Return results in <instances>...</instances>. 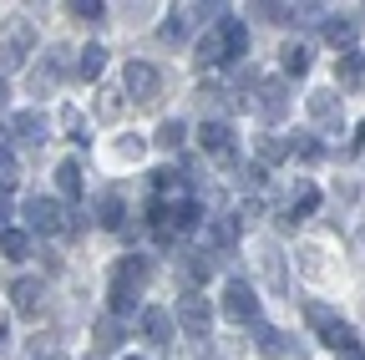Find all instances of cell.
<instances>
[{"instance_id": "13", "label": "cell", "mask_w": 365, "mask_h": 360, "mask_svg": "<svg viewBox=\"0 0 365 360\" xmlns=\"http://www.w3.org/2000/svg\"><path fill=\"white\" fill-rule=\"evenodd\" d=\"M309 117L325 132H340V92H309Z\"/></svg>"}, {"instance_id": "12", "label": "cell", "mask_w": 365, "mask_h": 360, "mask_svg": "<svg viewBox=\"0 0 365 360\" xmlns=\"http://www.w3.org/2000/svg\"><path fill=\"white\" fill-rule=\"evenodd\" d=\"M254 350H259V355H269V360L294 355V345L284 340V330H274V325H264V320H254Z\"/></svg>"}, {"instance_id": "24", "label": "cell", "mask_w": 365, "mask_h": 360, "mask_svg": "<svg viewBox=\"0 0 365 360\" xmlns=\"http://www.w3.org/2000/svg\"><path fill=\"white\" fill-rule=\"evenodd\" d=\"M122 213H127V203L117 193H102L97 198V223H102V229H122Z\"/></svg>"}, {"instance_id": "42", "label": "cell", "mask_w": 365, "mask_h": 360, "mask_svg": "<svg viewBox=\"0 0 365 360\" xmlns=\"http://www.w3.org/2000/svg\"><path fill=\"white\" fill-rule=\"evenodd\" d=\"M51 360H66V355H51Z\"/></svg>"}, {"instance_id": "20", "label": "cell", "mask_w": 365, "mask_h": 360, "mask_svg": "<svg viewBox=\"0 0 365 360\" xmlns=\"http://www.w3.org/2000/svg\"><path fill=\"white\" fill-rule=\"evenodd\" d=\"M335 81H340V92H355V86L365 81V56H360V51L340 56V71H335Z\"/></svg>"}, {"instance_id": "4", "label": "cell", "mask_w": 365, "mask_h": 360, "mask_svg": "<svg viewBox=\"0 0 365 360\" xmlns=\"http://www.w3.org/2000/svg\"><path fill=\"white\" fill-rule=\"evenodd\" d=\"M223 314L239 320V325H254L259 320V289L249 279H228L223 284Z\"/></svg>"}, {"instance_id": "9", "label": "cell", "mask_w": 365, "mask_h": 360, "mask_svg": "<svg viewBox=\"0 0 365 360\" xmlns=\"http://www.w3.org/2000/svg\"><path fill=\"white\" fill-rule=\"evenodd\" d=\"M198 143L218 158V163H228V158H234V127H228V122H218V117H208L203 127H198Z\"/></svg>"}, {"instance_id": "2", "label": "cell", "mask_w": 365, "mask_h": 360, "mask_svg": "<svg viewBox=\"0 0 365 360\" xmlns=\"http://www.w3.org/2000/svg\"><path fill=\"white\" fill-rule=\"evenodd\" d=\"M304 325H309V330H314L319 340H325V345H330L335 355L355 345V330H350V325L340 320V314H335L330 304H319V299H309V304H304Z\"/></svg>"}, {"instance_id": "34", "label": "cell", "mask_w": 365, "mask_h": 360, "mask_svg": "<svg viewBox=\"0 0 365 360\" xmlns=\"http://www.w3.org/2000/svg\"><path fill=\"white\" fill-rule=\"evenodd\" d=\"M289 153H294V158H304V163H314V158H319V143H314V138H294V143H289Z\"/></svg>"}, {"instance_id": "40", "label": "cell", "mask_w": 365, "mask_h": 360, "mask_svg": "<svg viewBox=\"0 0 365 360\" xmlns=\"http://www.w3.org/2000/svg\"><path fill=\"white\" fill-rule=\"evenodd\" d=\"M0 234H6V203H0Z\"/></svg>"}, {"instance_id": "32", "label": "cell", "mask_w": 365, "mask_h": 360, "mask_svg": "<svg viewBox=\"0 0 365 360\" xmlns=\"http://www.w3.org/2000/svg\"><path fill=\"white\" fill-rule=\"evenodd\" d=\"M158 36H163V41H182V36H188V16H168V21L158 26Z\"/></svg>"}, {"instance_id": "39", "label": "cell", "mask_w": 365, "mask_h": 360, "mask_svg": "<svg viewBox=\"0 0 365 360\" xmlns=\"http://www.w3.org/2000/svg\"><path fill=\"white\" fill-rule=\"evenodd\" d=\"M350 148H365V122H360V132H355V143Z\"/></svg>"}, {"instance_id": "27", "label": "cell", "mask_w": 365, "mask_h": 360, "mask_svg": "<svg viewBox=\"0 0 365 360\" xmlns=\"http://www.w3.org/2000/svg\"><path fill=\"white\" fill-rule=\"evenodd\" d=\"M182 143H188V127H182L178 117H168V122L158 127V148H163V153H178Z\"/></svg>"}, {"instance_id": "37", "label": "cell", "mask_w": 365, "mask_h": 360, "mask_svg": "<svg viewBox=\"0 0 365 360\" xmlns=\"http://www.w3.org/2000/svg\"><path fill=\"white\" fill-rule=\"evenodd\" d=\"M340 360H365V355H360V345H350V350H340Z\"/></svg>"}, {"instance_id": "22", "label": "cell", "mask_w": 365, "mask_h": 360, "mask_svg": "<svg viewBox=\"0 0 365 360\" xmlns=\"http://www.w3.org/2000/svg\"><path fill=\"white\" fill-rule=\"evenodd\" d=\"M218 31H223V41H228V51H234V61L249 51V26L239 21V16H228V21H218Z\"/></svg>"}, {"instance_id": "15", "label": "cell", "mask_w": 365, "mask_h": 360, "mask_svg": "<svg viewBox=\"0 0 365 360\" xmlns=\"http://www.w3.org/2000/svg\"><path fill=\"white\" fill-rule=\"evenodd\" d=\"M223 61H234V51H228V41H223V31L213 26L203 41H198V66H223Z\"/></svg>"}, {"instance_id": "41", "label": "cell", "mask_w": 365, "mask_h": 360, "mask_svg": "<svg viewBox=\"0 0 365 360\" xmlns=\"http://www.w3.org/2000/svg\"><path fill=\"white\" fill-rule=\"evenodd\" d=\"M91 360H102V355H97V350H91Z\"/></svg>"}, {"instance_id": "29", "label": "cell", "mask_w": 365, "mask_h": 360, "mask_svg": "<svg viewBox=\"0 0 365 360\" xmlns=\"http://www.w3.org/2000/svg\"><path fill=\"white\" fill-rule=\"evenodd\" d=\"M289 203H294V213L304 218V213H314V208H319V188H314V183H294Z\"/></svg>"}, {"instance_id": "35", "label": "cell", "mask_w": 365, "mask_h": 360, "mask_svg": "<svg viewBox=\"0 0 365 360\" xmlns=\"http://www.w3.org/2000/svg\"><path fill=\"white\" fill-rule=\"evenodd\" d=\"M16 178H21V173H16V163H11V158H0V198L16 188Z\"/></svg>"}, {"instance_id": "19", "label": "cell", "mask_w": 365, "mask_h": 360, "mask_svg": "<svg viewBox=\"0 0 365 360\" xmlns=\"http://www.w3.org/2000/svg\"><path fill=\"white\" fill-rule=\"evenodd\" d=\"M76 71H81L86 81H97V76L107 71V46H102V41H91V46H81V56H76Z\"/></svg>"}, {"instance_id": "16", "label": "cell", "mask_w": 365, "mask_h": 360, "mask_svg": "<svg viewBox=\"0 0 365 360\" xmlns=\"http://www.w3.org/2000/svg\"><path fill=\"white\" fill-rule=\"evenodd\" d=\"M143 335H148L153 345H168V340H173V314L158 309V304H148V309H143Z\"/></svg>"}, {"instance_id": "36", "label": "cell", "mask_w": 365, "mask_h": 360, "mask_svg": "<svg viewBox=\"0 0 365 360\" xmlns=\"http://www.w3.org/2000/svg\"><path fill=\"white\" fill-rule=\"evenodd\" d=\"M6 148H11V127L0 122V158H6Z\"/></svg>"}, {"instance_id": "25", "label": "cell", "mask_w": 365, "mask_h": 360, "mask_svg": "<svg viewBox=\"0 0 365 360\" xmlns=\"http://www.w3.org/2000/svg\"><path fill=\"white\" fill-rule=\"evenodd\" d=\"M309 66H314L309 46H304V41H289V46H284V71H289V76H304Z\"/></svg>"}, {"instance_id": "6", "label": "cell", "mask_w": 365, "mask_h": 360, "mask_svg": "<svg viewBox=\"0 0 365 360\" xmlns=\"http://www.w3.org/2000/svg\"><path fill=\"white\" fill-rule=\"evenodd\" d=\"M254 107H259L264 122H284V117H289V81H284V76H264Z\"/></svg>"}, {"instance_id": "11", "label": "cell", "mask_w": 365, "mask_h": 360, "mask_svg": "<svg viewBox=\"0 0 365 360\" xmlns=\"http://www.w3.org/2000/svg\"><path fill=\"white\" fill-rule=\"evenodd\" d=\"M259 259H264V284H269V294H289V269H284V254L274 249V244H264V249H259Z\"/></svg>"}, {"instance_id": "18", "label": "cell", "mask_w": 365, "mask_h": 360, "mask_svg": "<svg viewBox=\"0 0 365 360\" xmlns=\"http://www.w3.org/2000/svg\"><path fill=\"white\" fill-rule=\"evenodd\" d=\"M11 132H16L21 143H31V148H36V143H46V117H41V112H16Z\"/></svg>"}, {"instance_id": "3", "label": "cell", "mask_w": 365, "mask_h": 360, "mask_svg": "<svg viewBox=\"0 0 365 360\" xmlns=\"http://www.w3.org/2000/svg\"><path fill=\"white\" fill-rule=\"evenodd\" d=\"M31 46H36V26L26 16H11L6 26H0V66H26L31 61Z\"/></svg>"}, {"instance_id": "8", "label": "cell", "mask_w": 365, "mask_h": 360, "mask_svg": "<svg viewBox=\"0 0 365 360\" xmlns=\"http://www.w3.org/2000/svg\"><path fill=\"white\" fill-rule=\"evenodd\" d=\"M122 81H127V97H132V102H153L158 86H163V71H158L153 61H132Z\"/></svg>"}, {"instance_id": "23", "label": "cell", "mask_w": 365, "mask_h": 360, "mask_svg": "<svg viewBox=\"0 0 365 360\" xmlns=\"http://www.w3.org/2000/svg\"><path fill=\"white\" fill-rule=\"evenodd\" d=\"M0 254H6V259H31V229H6V234H0Z\"/></svg>"}, {"instance_id": "31", "label": "cell", "mask_w": 365, "mask_h": 360, "mask_svg": "<svg viewBox=\"0 0 365 360\" xmlns=\"http://www.w3.org/2000/svg\"><path fill=\"white\" fill-rule=\"evenodd\" d=\"M61 71H66V66H61L56 56H46V66L36 71V92H46V86H51V81H61Z\"/></svg>"}, {"instance_id": "38", "label": "cell", "mask_w": 365, "mask_h": 360, "mask_svg": "<svg viewBox=\"0 0 365 360\" xmlns=\"http://www.w3.org/2000/svg\"><path fill=\"white\" fill-rule=\"evenodd\" d=\"M6 97H11V81H6V76H0V107H6Z\"/></svg>"}, {"instance_id": "30", "label": "cell", "mask_w": 365, "mask_h": 360, "mask_svg": "<svg viewBox=\"0 0 365 360\" xmlns=\"http://www.w3.org/2000/svg\"><path fill=\"white\" fill-rule=\"evenodd\" d=\"M182 269H188V279H208L213 274V259L203 249H188V259H182Z\"/></svg>"}, {"instance_id": "21", "label": "cell", "mask_w": 365, "mask_h": 360, "mask_svg": "<svg viewBox=\"0 0 365 360\" xmlns=\"http://www.w3.org/2000/svg\"><path fill=\"white\" fill-rule=\"evenodd\" d=\"M284 153H289V148L274 138V132H259V148H254V163H259V168H279Z\"/></svg>"}, {"instance_id": "7", "label": "cell", "mask_w": 365, "mask_h": 360, "mask_svg": "<svg viewBox=\"0 0 365 360\" xmlns=\"http://www.w3.org/2000/svg\"><path fill=\"white\" fill-rule=\"evenodd\" d=\"M178 325H182V335L203 340L208 325H213V304H208L203 294H182V299H178Z\"/></svg>"}, {"instance_id": "1", "label": "cell", "mask_w": 365, "mask_h": 360, "mask_svg": "<svg viewBox=\"0 0 365 360\" xmlns=\"http://www.w3.org/2000/svg\"><path fill=\"white\" fill-rule=\"evenodd\" d=\"M153 279V264L143 259V254H127L122 264H117V274H112V314L122 320V314H132L137 309V294H143V284Z\"/></svg>"}, {"instance_id": "33", "label": "cell", "mask_w": 365, "mask_h": 360, "mask_svg": "<svg viewBox=\"0 0 365 360\" xmlns=\"http://www.w3.org/2000/svg\"><path fill=\"white\" fill-rule=\"evenodd\" d=\"M66 11H71V16H81V21H102V11H107V6H102V0H71Z\"/></svg>"}, {"instance_id": "5", "label": "cell", "mask_w": 365, "mask_h": 360, "mask_svg": "<svg viewBox=\"0 0 365 360\" xmlns=\"http://www.w3.org/2000/svg\"><path fill=\"white\" fill-rule=\"evenodd\" d=\"M26 229H31V234H46V239L66 234V208H61L56 198H31V203H26Z\"/></svg>"}, {"instance_id": "28", "label": "cell", "mask_w": 365, "mask_h": 360, "mask_svg": "<svg viewBox=\"0 0 365 360\" xmlns=\"http://www.w3.org/2000/svg\"><path fill=\"white\" fill-rule=\"evenodd\" d=\"M56 188H61V198H71V203L81 198V168H76V163H61V168H56Z\"/></svg>"}, {"instance_id": "26", "label": "cell", "mask_w": 365, "mask_h": 360, "mask_svg": "<svg viewBox=\"0 0 365 360\" xmlns=\"http://www.w3.org/2000/svg\"><path fill=\"white\" fill-rule=\"evenodd\" d=\"M117 345H122V320H117V314H102V320H97V355L117 350Z\"/></svg>"}, {"instance_id": "10", "label": "cell", "mask_w": 365, "mask_h": 360, "mask_svg": "<svg viewBox=\"0 0 365 360\" xmlns=\"http://www.w3.org/2000/svg\"><path fill=\"white\" fill-rule=\"evenodd\" d=\"M11 299H16V314H26V320H36V314L46 309V279H16Z\"/></svg>"}, {"instance_id": "17", "label": "cell", "mask_w": 365, "mask_h": 360, "mask_svg": "<svg viewBox=\"0 0 365 360\" xmlns=\"http://www.w3.org/2000/svg\"><path fill=\"white\" fill-rule=\"evenodd\" d=\"M239 229H244V223H239V218H223V213H218V218L208 223V244H213L218 254H228V249H234V244H239Z\"/></svg>"}, {"instance_id": "14", "label": "cell", "mask_w": 365, "mask_h": 360, "mask_svg": "<svg viewBox=\"0 0 365 360\" xmlns=\"http://www.w3.org/2000/svg\"><path fill=\"white\" fill-rule=\"evenodd\" d=\"M355 36H360V26H355L350 16H330V21H325V41H330L340 56H350V51H355Z\"/></svg>"}]
</instances>
